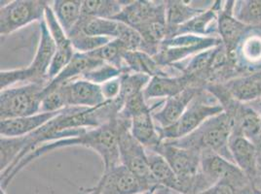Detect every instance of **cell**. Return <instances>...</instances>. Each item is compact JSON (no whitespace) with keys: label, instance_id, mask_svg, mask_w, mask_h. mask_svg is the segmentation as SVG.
I'll list each match as a JSON object with an SVG mask.
<instances>
[{"label":"cell","instance_id":"d590c367","mask_svg":"<svg viewBox=\"0 0 261 194\" xmlns=\"http://www.w3.org/2000/svg\"><path fill=\"white\" fill-rule=\"evenodd\" d=\"M254 146L256 149V158H255L256 176H255V178H261V138L254 143Z\"/></svg>","mask_w":261,"mask_h":194},{"label":"cell","instance_id":"cb8c5ba5","mask_svg":"<svg viewBox=\"0 0 261 194\" xmlns=\"http://www.w3.org/2000/svg\"><path fill=\"white\" fill-rule=\"evenodd\" d=\"M191 86H196L191 78L185 74L172 77H153L143 93L146 101L154 98L167 99L182 92Z\"/></svg>","mask_w":261,"mask_h":194},{"label":"cell","instance_id":"5bb4252c","mask_svg":"<svg viewBox=\"0 0 261 194\" xmlns=\"http://www.w3.org/2000/svg\"><path fill=\"white\" fill-rule=\"evenodd\" d=\"M231 57L240 75L261 71V26L249 27Z\"/></svg>","mask_w":261,"mask_h":194},{"label":"cell","instance_id":"836d02e7","mask_svg":"<svg viewBox=\"0 0 261 194\" xmlns=\"http://www.w3.org/2000/svg\"><path fill=\"white\" fill-rule=\"evenodd\" d=\"M123 74L124 72L119 68L109 63H103L95 68L94 70L88 72L87 74L83 76L82 79H85L92 83L101 86L102 84L109 82L110 80L119 78Z\"/></svg>","mask_w":261,"mask_h":194},{"label":"cell","instance_id":"9a60e30c","mask_svg":"<svg viewBox=\"0 0 261 194\" xmlns=\"http://www.w3.org/2000/svg\"><path fill=\"white\" fill-rule=\"evenodd\" d=\"M201 88L204 87H188L182 92L152 105L153 119L157 127L167 128L174 124L184 115L185 110Z\"/></svg>","mask_w":261,"mask_h":194},{"label":"cell","instance_id":"4316f807","mask_svg":"<svg viewBox=\"0 0 261 194\" xmlns=\"http://www.w3.org/2000/svg\"><path fill=\"white\" fill-rule=\"evenodd\" d=\"M148 163L153 179L159 186L174 190L181 194L180 183L170 164L162 155L151 150H146Z\"/></svg>","mask_w":261,"mask_h":194},{"label":"cell","instance_id":"7c38bea8","mask_svg":"<svg viewBox=\"0 0 261 194\" xmlns=\"http://www.w3.org/2000/svg\"><path fill=\"white\" fill-rule=\"evenodd\" d=\"M44 19L56 45V53L48 72V80L51 82L69 63L75 54V50L67 34L58 22L51 5L46 8Z\"/></svg>","mask_w":261,"mask_h":194},{"label":"cell","instance_id":"ba28073f","mask_svg":"<svg viewBox=\"0 0 261 194\" xmlns=\"http://www.w3.org/2000/svg\"><path fill=\"white\" fill-rule=\"evenodd\" d=\"M130 128V120L119 118L120 163L127 167L142 181L155 188L158 184L153 179L150 171L146 149L132 135Z\"/></svg>","mask_w":261,"mask_h":194},{"label":"cell","instance_id":"f35d334b","mask_svg":"<svg viewBox=\"0 0 261 194\" xmlns=\"http://www.w3.org/2000/svg\"><path fill=\"white\" fill-rule=\"evenodd\" d=\"M87 194H100V186H99V184L98 183L94 188L90 189L89 193Z\"/></svg>","mask_w":261,"mask_h":194},{"label":"cell","instance_id":"3957f363","mask_svg":"<svg viewBox=\"0 0 261 194\" xmlns=\"http://www.w3.org/2000/svg\"><path fill=\"white\" fill-rule=\"evenodd\" d=\"M56 53V45L44 19L40 22V38L32 63L24 67L11 70H1L0 88L5 89L17 84H44L48 85V72Z\"/></svg>","mask_w":261,"mask_h":194},{"label":"cell","instance_id":"8fae6325","mask_svg":"<svg viewBox=\"0 0 261 194\" xmlns=\"http://www.w3.org/2000/svg\"><path fill=\"white\" fill-rule=\"evenodd\" d=\"M100 194H142L155 189L119 164L103 174L98 181Z\"/></svg>","mask_w":261,"mask_h":194},{"label":"cell","instance_id":"7402d4cb","mask_svg":"<svg viewBox=\"0 0 261 194\" xmlns=\"http://www.w3.org/2000/svg\"><path fill=\"white\" fill-rule=\"evenodd\" d=\"M215 1H208L206 5H197L196 1H179L171 0L166 1V22L168 26L169 39L174 30L190 21L197 15L206 11L214 5Z\"/></svg>","mask_w":261,"mask_h":194},{"label":"cell","instance_id":"d4e9b609","mask_svg":"<svg viewBox=\"0 0 261 194\" xmlns=\"http://www.w3.org/2000/svg\"><path fill=\"white\" fill-rule=\"evenodd\" d=\"M153 107L130 119V133L146 150H154L163 141L152 117Z\"/></svg>","mask_w":261,"mask_h":194},{"label":"cell","instance_id":"ffe728a7","mask_svg":"<svg viewBox=\"0 0 261 194\" xmlns=\"http://www.w3.org/2000/svg\"><path fill=\"white\" fill-rule=\"evenodd\" d=\"M228 145L234 163L253 180L256 176V149L254 144L240 133L238 130L233 128L229 137Z\"/></svg>","mask_w":261,"mask_h":194},{"label":"cell","instance_id":"f1b7e54d","mask_svg":"<svg viewBox=\"0 0 261 194\" xmlns=\"http://www.w3.org/2000/svg\"><path fill=\"white\" fill-rule=\"evenodd\" d=\"M129 1L122 0H84L82 15L87 18L114 19L117 17Z\"/></svg>","mask_w":261,"mask_h":194},{"label":"cell","instance_id":"44dd1931","mask_svg":"<svg viewBox=\"0 0 261 194\" xmlns=\"http://www.w3.org/2000/svg\"><path fill=\"white\" fill-rule=\"evenodd\" d=\"M220 2L221 1H215L214 5L210 9L202 12L190 21L185 22V24L178 26L170 38L185 34L219 38L218 30V14Z\"/></svg>","mask_w":261,"mask_h":194},{"label":"cell","instance_id":"6da1fadb","mask_svg":"<svg viewBox=\"0 0 261 194\" xmlns=\"http://www.w3.org/2000/svg\"><path fill=\"white\" fill-rule=\"evenodd\" d=\"M118 134H119V117L113 119L106 125H102L98 128L89 130L76 137H71L63 140L55 141L51 143L44 144L41 147L37 148L35 151L28 154L19 162L16 167L12 170L10 174L0 180L1 188L6 189L14 180V178L22 171V169L32 163L36 158L44 155L47 152L67 148V147H85L96 151L100 156L105 171H109L110 169L116 167L120 163L119 146H118Z\"/></svg>","mask_w":261,"mask_h":194},{"label":"cell","instance_id":"2e32d148","mask_svg":"<svg viewBox=\"0 0 261 194\" xmlns=\"http://www.w3.org/2000/svg\"><path fill=\"white\" fill-rule=\"evenodd\" d=\"M234 1H221L218 14V36L229 55L234 54L241 39L249 29L233 16Z\"/></svg>","mask_w":261,"mask_h":194},{"label":"cell","instance_id":"8d00e7d4","mask_svg":"<svg viewBox=\"0 0 261 194\" xmlns=\"http://www.w3.org/2000/svg\"><path fill=\"white\" fill-rule=\"evenodd\" d=\"M249 105L259 115L261 119V98L251 102V103H249Z\"/></svg>","mask_w":261,"mask_h":194},{"label":"cell","instance_id":"ab89813d","mask_svg":"<svg viewBox=\"0 0 261 194\" xmlns=\"http://www.w3.org/2000/svg\"><path fill=\"white\" fill-rule=\"evenodd\" d=\"M142 194H154V189H153V190H149V191H147V192Z\"/></svg>","mask_w":261,"mask_h":194},{"label":"cell","instance_id":"277c9868","mask_svg":"<svg viewBox=\"0 0 261 194\" xmlns=\"http://www.w3.org/2000/svg\"><path fill=\"white\" fill-rule=\"evenodd\" d=\"M222 112L224 110L218 99L206 88H201L180 119L170 127L157 128L162 141L180 139L197 130L207 119Z\"/></svg>","mask_w":261,"mask_h":194},{"label":"cell","instance_id":"83f0119b","mask_svg":"<svg viewBox=\"0 0 261 194\" xmlns=\"http://www.w3.org/2000/svg\"><path fill=\"white\" fill-rule=\"evenodd\" d=\"M51 5L55 16L65 33L73 30L82 15V0H55Z\"/></svg>","mask_w":261,"mask_h":194},{"label":"cell","instance_id":"e575fe53","mask_svg":"<svg viewBox=\"0 0 261 194\" xmlns=\"http://www.w3.org/2000/svg\"><path fill=\"white\" fill-rule=\"evenodd\" d=\"M100 87H101V92H102V95L105 97L106 101L116 99L120 94L121 77L110 80L109 82L102 84Z\"/></svg>","mask_w":261,"mask_h":194},{"label":"cell","instance_id":"52a82bcc","mask_svg":"<svg viewBox=\"0 0 261 194\" xmlns=\"http://www.w3.org/2000/svg\"><path fill=\"white\" fill-rule=\"evenodd\" d=\"M221 43L218 37H202L190 34L177 35L164 41L154 58L162 66H177L207 49Z\"/></svg>","mask_w":261,"mask_h":194},{"label":"cell","instance_id":"484cf974","mask_svg":"<svg viewBox=\"0 0 261 194\" xmlns=\"http://www.w3.org/2000/svg\"><path fill=\"white\" fill-rule=\"evenodd\" d=\"M197 194H256V191L252 180L237 166L213 186Z\"/></svg>","mask_w":261,"mask_h":194},{"label":"cell","instance_id":"d6a6232c","mask_svg":"<svg viewBox=\"0 0 261 194\" xmlns=\"http://www.w3.org/2000/svg\"><path fill=\"white\" fill-rule=\"evenodd\" d=\"M68 38L70 39L75 52L78 53H91L97 51L113 40L109 37L94 36L83 33H72L68 35Z\"/></svg>","mask_w":261,"mask_h":194},{"label":"cell","instance_id":"74e56055","mask_svg":"<svg viewBox=\"0 0 261 194\" xmlns=\"http://www.w3.org/2000/svg\"><path fill=\"white\" fill-rule=\"evenodd\" d=\"M256 194H261V178H255L252 180Z\"/></svg>","mask_w":261,"mask_h":194},{"label":"cell","instance_id":"d6986e66","mask_svg":"<svg viewBox=\"0 0 261 194\" xmlns=\"http://www.w3.org/2000/svg\"><path fill=\"white\" fill-rule=\"evenodd\" d=\"M218 85L234 100L249 104L261 98V71L242 74Z\"/></svg>","mask_w":261,"mask_h":194},{"label":"cell","instance_id":"5b68a950","mask_svg":"<svg viewBox=\"0 0 261 194\" xmlns=\"http://www.w3.org/2000/svg\"><path fill=\"white\" fill-rule=\"evenodd\" d=\"M46 86L33 83L2 89L0 92V119H17L40 113Z\"/></svg>","mask_w":261,"mask_h":194},{"label":"cell","instance_id":"1f68e13d","mask_svg":"<svg viewBox=\"0 0 261 194\" xmlns=\"http://www.w3.org/2000/svg\"><path fill=\"white\" fill-rule=\"evenodd\" d=\"M128 51L129 49L125 46V44L118 39H113L102 48L97 50L96 53L105 63L113 65L121 69L124 73H128L124 61L125 54Z\"/></svg>","mask_w":261,"mask_h":194},{"label":"cell","instance_id":"4dcf8cb0","mask_svg":"<svg viewBox=\"0 0 261 194\" xmlns=\"http://www.w3.org/2000/svg\"><path fill=\"white\" fill-rule=\"evenodd\" d=\"M150 80L151 77L149 76L134 72L124 73L121 76V89L117 98L123 103V106L127 99L144 91Z\"/></svg>","mask_w":261,"mask_h":194},{"label":"cell","instance_id":"9c48e42d","mask_svg":"<svg viewBox=\"0 0 261 194\" xmlns=\"http://www.w3.org/2000/svg\"><path fill=\"white\" fill-rule=\"evenodd\" d=\"M51 2L43 0H15L1 2L0 34L8 36L34 22H41Z\"/></svg>","mask_w":261,"mask_h":194},{"label":"cell","instance_id":"603a6c76","mask_svg":"<svg viewBox=\"0 0 261 194\" xmlns=\"http://www.w3.org/2000/svg\"><path fill=\"white\" fill-rule=\"evenodd\" d=\"M63 111V110H62ZM62 111L53 113H38L33 116L17 119L1 120L0 134L1 137H22L33 133L45 125L48 121L54 119Z\"/></svg>","mask_w":261,"mask_h":194},{"label":"cell","instance_id":"f546056e","mask_svg":"<svg viewBox=\"0 0 261 194\" xmlns=\"http://www.w3.org/2000/svg\"><path fill=\"white\" fill-rule=\"evenodd\" d=\"M233 16L249 27L261 26V0L234 1Z\"/></svg>","mask_w":261,"mask_h":194},{"label":"cell","instance_id":"e0dca14e","mask_svg":"<svg viewBox=\"0 0 261 194\" xmlns=\"http://www.w3.org/2000/svg\"><path fill=\"white\" fill-rule=\"evenodd\" d=\"M235 167H237L236 164L215 152H203L201 157L200 172L197 177L196 194L200 193L213 186L222 178L227 176Z\"/></svg>","mask_w":261,"mask_h":194},{"label":"cell","instance_id":"ac0fdd59","mask_svg":"<svg viewBox=\"0 0 261 194\" xmlns=\"http://www.w3.org/2000/svg\"><path fill=\"white\" fill-rule=\"evenodd\" d=\"M105 62L98 57L96 51L91 53H78L75 52L72 59L65 66L64 70L51 81L44 90H51L57 86L65 83L71 82L76 79H82L88 72L94 70Z\"/></svg>","mask_w":261,"mask_h":194},{"label":"cell","instance_id":"7a4b0ae2","mask_svg":"<svg viewBox=\"0 0 261 194\" xmlns=\"http://www.w3.org/2000/svg\"><path fill=\"white\" fill-rule=\"evenodd\" d=\"M234 126L233 119L222 112L207 119L197 130L180 139L167 142L174 146L194 150L201 153L211 151L234 163L229 150V137ZM235 164V163H234Z\"/></svg>","mask_w":261,"mask_h":194},{"label":"cell","instance_id":"4fadbf2b","mask_svg":"<svg viewBox=\"0 0 261 194\" xmlns=\"http://www.w3.org/2000/svg\"><path fill=\"white\" fill-rule=\"evenodd\" d=\"M56 88L61 90L65 98L66 108H95L106 102V99L101 92L100 85H97L85 79H76L57 86Z\"/></svg>","mask_w":261,"mask_h":194},{"label":"cell","instance_id":"8992f818","mask_svg":"<svg viewBox=\"0 0 261 194\" xmlns=\"http://www.w3.org/2000/svg\"><path fill=\"white\" fill-rule=\"evenodd\" d=\"M151 151L162 155L170 164L179 180L181 194H196L197 177L201 167V152L174 146L167 141H163Z\"/></svg>","mask_w":261,"mask_h":194},{"label":"cell","instance_id":"30bf717a","mask_svg":"<svg viewBox=\"0 0 261 194\" xmlns=\"http://www.w3.org/2000/svg\"><path fill=\"white\" fill-rule=\"evenodd\" d=\"M113 20L123 22L140 33L154 23L166 22V1H129Z\"/></svg>","mask_w":261,"mask_h":194}]
</instances>
